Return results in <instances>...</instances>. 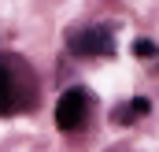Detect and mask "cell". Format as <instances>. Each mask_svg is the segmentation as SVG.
<instances>
[{"mask_svg": "<svg viewBox=\"0 0 159 152\" xmlns=\"http://www.w3.org/2000/svg\"><path fill=\"white\" fill-rule=\"evenodd\" d=\"M67 45L74 56H115V41H111V26H85V30H70Z\"/></svg>", "mask_w": 159, "mask_h": 152, "instance_id": "6da1fadb", "label": "cell"}, {"mask_svg": "<svg viewBox=\"0 0 159 152\" xmlns=\"http://www.w3.org/2000/svg\"><path fill=\"white\" fill-rule=\"evenodd\" d=\"M133 56H137V59H152V56H159L156 41H148V37H137V41H133Z\"/></svg>", "mask_w": 159, "mask_h": 152, "instance_id": "277c9868", "label": "cell"}, {"mask_svg": "<svg viewBox=\"0 0 159 152\" xmlns=\"http://www.w3.org/2000/svg\"><path fill=\"white\" fill-rule=\"evenodd\" d=\"M85 112H89V93L74 85V89H67V93L56 100V126H59V130H78Z\"/></svg>", "mask_w": 159, "mask_h": 152, "instance_id": "7a4b0ae2", "label": "cell"}, {"mask_svg": "<svg viewBox=\"0 0 159 152\" xmlns=\"http://www.w3.org/2000/svg\"><path fill=\"white\" fill-rule=\"evenodd\" d=\"M129 108H133V115H148V112H152V100H148V97H133Z\"/></svg>", "mask_w": 159, "mask_h": 152, "instance_id": "8992f818", "label": "cell"}, {"mask_svg": "<svg viewBox=\"0 0 159 152\" xmlns=\"http://www.w3.org/2000/svg\"><path fill=\"white\" fill-rule=\"evenodd\" d=\"M133 119H137V115H133L129 104H115V108H111V122H115V126H129Z\"/></svg>", "mask_w": 159, "mask_h": 152, "instance_id": "5b68a950", "label": "cell"}, {"mask_svg": "<svg viewBox=\"0 0 159 152\" xmlns=\"http://www.w3.org/2000/svg\"><path fill=\"white\" fill-rule=\"evenodd\" d=\"M15 104V89H11V74L4 71V63H0V112H7Z\"/></svg>", "mask_w": 159, "mask_h": 152, "instance_id": "3957f363", "label": "cell"}]
</instances>
